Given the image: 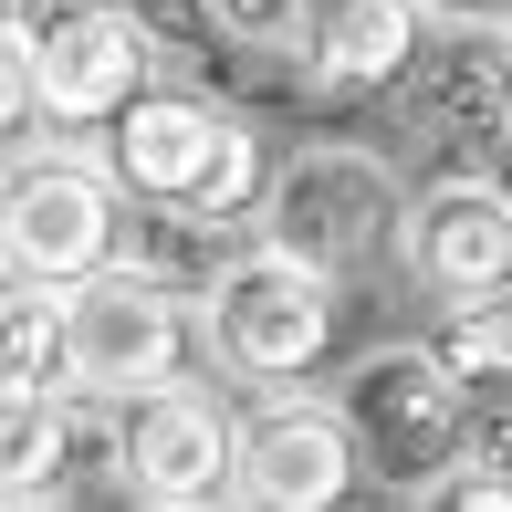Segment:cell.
Returning <instances> with one entry per match:
<instances>
[{
  "label": "cell",
  "mask_w": 512,
  "mask_h": 512,
  "mask_svg": "<svg viewBox=\"0 0 512 512\" xmlns=\"http://www.w3.org/2000/svg\"><path fill=\"white\" fill-rule=\"evenodd\" d=\"M95 157L126 199L147 209H189L209 230H251V199H262V126L241 105H220L209 84H136L115 115H95Z\"/></svg>",
  "instance_id": "obj_1"
},
{
  "label": "cell",
  "mask_w": 512,
  "mask_h": 512,
  "mask_svg": "<svg viewBox=\"0 0 512 512\" xmlns=\"http://www.w3.org/2000/svg\"><path fill=\"white\" fill-rule=\"evenodd\" d=\"M335 314H345V283L314 262H293V251L272 241H241L220 251V272L199 283V345L220 377L241 387H304L324 366V345H335Z\"/></svg>",
  "instance_id": "obj_2"
},
{
  "label": "cell",
  "mask_w": 512,
  "mask_h": 512,
  "mask_svg": "<svg viewBox=\"0 0 512 512\" xmlns=\"http://www.w3.org/2000/svg\"><path fill=\"white\" fill-rule=\"evenodd\" d=\"M398 199L408 178L387 168V147H356V136H304L293 157L262 168V199H251V241L293 251L314 272H366L387 241H398Z\"/></svg>",
  "instance_id": "obj_3"
},
{
  "label": "cell",
  "mask_w": 512,
  "mask_h": 512,
  "mask_svg": "<svg viewBox=\"0 0 512 512\" xmlns=\"http://www.w3.org/2000/svg\"><path fill=\"white\" fill-rule=\"evenodd\" d=\"M460 398H471V387H460L429 345H398V335L366 345V356L345 366V387H335V418H345V439H356V481L418 502L450 471V450H460Z\"/></svg>",
  "instance_id": "obj_4"
},
{
  "label": "cell",
  "mask_w": 512,
  "mask_h": 512,
  "mask_svg": "<svg viewBox=\"0 0 512 512\" xmlns=\"http://www.w3.org/2000/svg\"><path fill=\"white\" fill-rule=\"evenodd\" d=\"M189 345H199L189 293L168 272H147L136 251L63 283V377H74V398H126L147 377H178Z\"/></svg>",
  "instance_id": "obj_5"
},
{
  "label": "cell",
  "mask_w": 512,
  "mask_h": 512,
  "mask_svg": "<svg viewBox=\"0 0 512 512\" xmlns=\"http://www.w3.org/2000/svg\"><path fill=\"white\" fill-rule=\"evenodd\" d=\"M95 408H105V481L115 492H136L147 512L230 502V398L220 387H199L178 366V377H147Z\"/></svg>",
  "instance_id": "obj_6"
},
{
  "label": "cell",
  "mask_w": 512,
  "mask_h": 512,
  "mask_svg": "<svg viewBox=\"0 0 512 512\" xmlns=\"http://www.w3.org/2000/svg\"><path fill=\"white\" fill-rule=\"evenodd\" d=\"M126 241V189L84 147H21L0 168V283H74L115 262Z\"/></svg>",
  "instance_id": "obj_7"
},
{
  "label": "cell",
  "mask_w": 512,
  "mask_h": 512,
  "mask_svg": "<svg viewBox=\"0 0 512 512\" xmlns=\"http://www.w3.org/2000/svg\"><path fill=\"white\" fill-rule=\"evenodd\" d=\"M387 251L408 262V283L429 293L439 314L450 304H492V293H512V189L492 168L429 178V189L398 199V241Z\"/></svg>",
  "instance_id": "obj_8"
},
{
  "label": "cell",
  "mask_w": 512,
  "mask_h": 512,
  "mask_svg": "<svg viewBox=\"0 0 512 512\" xmlns=\"http://www.w3.org/2000/svg\"><path fill=\"white\" fill-rule=\"evenodd\" d=\"M32 42V84H42V126H95L157 74V32L136 0H63V11L21 21Z\"/></svg>",
  "instance_id": "obj_9"
},
{
  "label": "cell",
  "mask_w": 512,
  "mask_h": 512,
  "mask_svg": "<svg viewBox=\"0 0 512 512\" xmlns=\"http://www.w3.org/2000/svg\"><path fill=\"white\" fill-rule=\"evenodd\" d=\"M345 492H356V439H345L335 398L262 387V408L230 418V502H251V512H324Z\"/></svg>",
  "instance_id": "obj_10"
},
{
  "label": "cell",
  "mask_w": 512,
  "mask_h": 512,
  "mask_svg": "<svg viewBox=\"0 0 512 512\" xmlns=\"http://www.w3.org/2000/svg\"><path fill=\"white\" fill-rule=\"evenodd\" d=\"M418 42H429V11L418 0H314L293 53L324 95H398Z\"/></svg>",
  "instance_id": "obj_11"
},
{
  "label": "cell",
  "mask_w": 512,
  "mask_h": 512,
  "mask_svg": "<svg viewBox=\"0 0 512 512\" xmlns=\"http://www.w3.org/2000/svg\"><path fill=\"white\" fill-rule=\"evenodd\" d=\"M74 460H105V418H84L74 398L0 387V502H63Z\"/></svg>",
  "instance_id": "obj_12"
},
{
  "label": "cell",
  "mask_w": 512,
  "mask_h": 512,
  "mask_svg": "<svg viewBox=\"0 0 512 512\" xmlns=\"http://www.w3.org/2000/svg\"><path fill=\"white\" fill-rule=\"evenodd\" d=\"M0 387L74 398V377H63V293L53 283H0Z\"/></svg>",
  "instance_id": "obj_13"
},
{
  "label": "cell",
  "mask_w": 512,
  "mask_h": 512,
  "mask_svg": "<svg viewBox=\"0 0 512 512\" xmlns=\"http://www.w3.org/2000/svg\"><path fill=\"white\" fill-rule=\"evenodd\" d=\"M429 356L450 366L460 387H512V293H492V304H450L429 335Z\"/></svg>",
  "instance_id": "obj_14"
},
{
  "label": "cell",
  "mask_w": 512,
  "mask_h": 512,
  "mask_svg": "<svg viewBox=\"0 0 512 512\" xmlns=\"http://www.w3.org/2000/svg\"><path fill=\"white\" fill-rule=\"evenodd\" d=\"M304 11H314V0H199V21L220 42H241V53H293Z\"/></svg>",
  "instance_id": "obj_15"
},
{
  "label": "cell",
  "mask_w": 512,
  "mask_h": 512,
  "mask_svg": "<svg viewBox=\"0 0 512 512\" xmlns=\"http://www.w3.org/2000/svg\"><path fill=\"white\" fill-rule=\"evenodd\" d=\"M42 126V84H32V42H21V21L0 11V147H32Z\"/></svg>",
  "instance_id": "obj_16"
},
{
  "label": "cell",
  "mask_w": 512,
  "mask_h": 512,
  "mask_svg": "<svg viewBox=\"0 0 512 512\" xmlns=\"http://www.w3.org/2000/svg\"><path fill=\"white\" fill-rule=\"evenodd\" d=\"M418 502H439V512H512V471H492V460H450Z\"/></svg>",
  "instance_id": "obj_17"
},
{
  "label": "cell",
  "mask_w": 512,
  "mask_h": 512,
  "mask_svg": "<svg viewBox=\"0 0 512 512\" xmlns=\"http://www.w3.org/2000/svg\"><path fill=\"white\" fill-rule=\"evenodd\" d=\"M450 460H492V471H512V398H460V450Z\"/></svg>",
  "instance_id": "obj_18"
},
{
  "label": "cell",
  "mask_w": 512,
  "mask_h": 512,
  "mask_svg": "<svg viewBox=\"0 0 512 512\" xmlns=\"http://www.w3.org/2000/svg\"><path fill=\"white\" fill-rule=\"evenodd\" d=\"M429 21H450V11H502V0H418Z\"/></svg>",
  "instance_id": "obj_19"
},
{
  "label": "cell",
  "mask_w": 512,
  "mask_h": 512,
  "mask_svg": "<svg viewBox=\"0 0 512 512\" xmlns=\"http://www.w3.org/2000/svg\"><path fill=\"white\" fill-rule=\"evenodd\" d=\"M502 157H512V147H502ZM502 189H512V168H502Z\"/></svg>",
  "instance_id": "obj_20"
}]
</instances>
